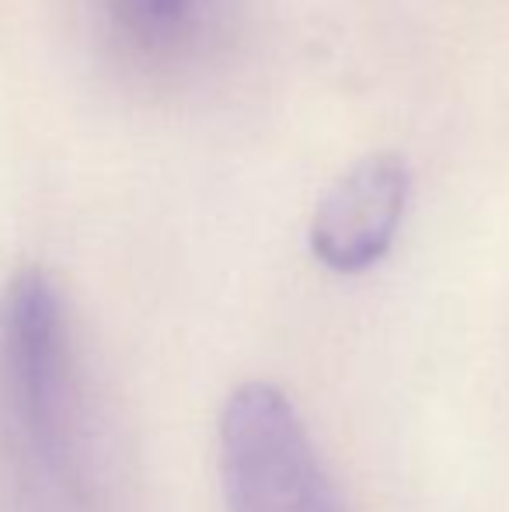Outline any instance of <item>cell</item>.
Returning <instances> with one entry per match:
<instances>
[{
    "label": "cell",
    "instance_id": "3957f363",
    "mask_svg": "<svg viewBox=\"0 0 509 512\" xmlns=\"http://www.w3.org/2000/svg\"><path fill=\"white\" fill-rule=\"evenodd\" d=\"M408 196L412 175L398 154H370L356 161L314 209V258L332 272H367L391 251Z\"/></svg>",
    "mask_w": 509,
    "mask_h": 512
},
{
    "label": "cell",
    "instance_id": "7a4b0ae2",
    "mask_svg": "<svg viewBox=\"0 0 509 512\" xmlns=\"http://www.w3.org/2000/svg\"><path fill=\"white\" fill-rule=\"evenodd\" d=\"M227 512H349L290 394L248 380L224 401L217 429Z\"/></svg>",
    "mask_w": 509,
    "mask_h": 512
},
{
    "label": "cell",
    "instance_id": "277c9868",
    "mask_svg": "<svg viewBox=\"0 0 509 512\" xmlns=\"http://www.w3.org/2000/svg\"><path fill=\"white\" fill-rule=\"evenodd\" d=\"M231 0H98L112 53L143 74H175L224 35Z\"/></svg>",
    "mask_w": 509,
    "mask_h": 512
},
{
    "label": "cell",
    "instance_id": "6da1fadb",
    "mask_svg": "<svg viewBox=\"0 0 509 512\" xmlns=\"http://www.w3.org/2000/svg\"><path fill=\"white\" fill-rule=\"evenodd\" d=\"M0 512H105V471L77 324L46 269L0 293Z\"/></svg>",
    "mask_w": 509,
    "mask_h": 512
}]
</instances>
